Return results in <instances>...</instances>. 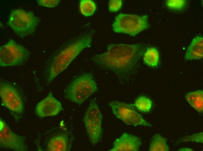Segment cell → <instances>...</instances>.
<instances>
[{"label": "cell", "instance_id": "6da1fadb", "mask_svg": "<svg viewBox=\"0 0 203 151\" xmlns=\"http://www.w3.org/2000/svg\"><path fill=\"white\" fill-rule=\"evenodd\" d=\"M145 48L141 44H112L108 45L106 52L95 55L91 59L101 69L114 73L121 83L126 84L136 73Z\"/></svg>", "mask_w": 203, "mask_h": 151}, {"label": "cell", "instance_id": "7a4b0ae2", "mask_svg": "<svg viewBox=\"0 0 203 151\" xmlns=\"http://www.w3.org/2000/svg\"><path fill=\"white\" fill-rule=\"evenodd\" d=\"M92 33L85 31L64 42L48 58L45 66V80L50 84L84 48L91 45Z\"/></svg>", "mask_w": 203, "mask_h": 151}, {"label": "cell", "instance_id": "3957f363", "mask_svg": "<svg viewBox=\"0 0 203 151\" xmlns=\"http://www.w3.org/2000/svg\"><path fill=\"white\" fill-rule=\"evenodd\" d=\"M97 90L92 74L85 73L73 80L67 85L64 91L65 97L73 103L80 104Z\"/></svg>", "mask_w": 203, "mask_h": 151}, {"label": "cell", "instance_id": "277c9868", "mask_svg": "<svg viewBox=\"0 0 203 151\" xmlns=\"http://www.w3.org/2000/svg\"><path fill=\"white\" fill-rule=\"evenodd\" d=\"M40 21L32 12L18 9L12 10L7 24L21 38L33 34Z\"/></svg>", "mask_w": 203, "mask_h": 151}, {"label": "cell", "instance_id": "5b68a950", "mask_svg": "<svg viewBox=\"0 0 203 151\" xmlns=\"http://www.w3.org/2000/svg\"><path fill=\"white\" fill-rule=\"evenodd\" d=\"M30 56L29 51L10 39L0 48V65L1 67L19 66L24 64Z\"/></svg>", "mask_w": 203, "mask_h": 151}, {"label": "cell", "instance_id": "8992f818", "mask_svg": "<svg viewBox=\"0 0 203 151\" xmlns=\"http://www.w3.org/2000/svg\"><path fill=\"white\" fill-rule=\"evenodd\" d=\"M149 26L148 16L120 14L116 16L112 26L116 33L135 36Z\"/></svg>", "mask_w": 203, "mask_h": 151}, {"label": "cell", "instance_id": "52a82bcc", "mask_svg": "<svg viewBox=\"0 0 203 151\" xmlns=\"http://www.w3.org/2000/svg\"><path fill=\"white\" fill-rule=\"evenodd\" d=\"M102 116L95 98L92 99L85 114L83 121L89 140L95 145L101 140Z\"/></svg>", "mask_w": 203, "mask_h": 151}, {"label": "cell", "instance_id": "ba28073f", "mask_svg": "<svg viewBox=\"0 0 203 151\" xmlns=\"http://www.w3.org/2000/svg\"><path fill=\"white\" fill-rule=\"evenodd\" d=\"M113 114L128 125H142L151 127L152 125L144 120L136 111L132 104L117 101L110 102Z\"/></svg>", "mask_w": 203, "mask_h": 151}, {"label": "cell", "instance_id": "9c48e42d", "mask_svg": "<svg viewBox=\"0 0 203 151\" xmlns=\"http://www.w3.org/2000/svg\"><path fill=\"white\" fill-rule=\"evenodd\" d=\"M0 95L3 105L16 113H21L24 105L22 99L15 88L11 84L1 82L0 85Z\"/></svg>", "mask_w": 203, "mask_h": 151}, {"label": "cell", "instance_id": "30bf717a", "mask_svg": "<svg viewBox=\"0 0 203 151\" xmlns=\"http://www.w3.org/2000/svg\"><path fill=\"white\" fill-rule=\"evenodd\" d=\"M0 143L1 147L17 151H25L24 139L12 131L1 118Z\"/></svg>", "mask_w": 203, "mask_h": 151}, {"label": "cell", "instance_id": "8fae6325", "mask_svg": "<svg viewBox=\"0 0 203 151\" xmlns=\"http://www.w3.org/2000/svg\"><path fill=\"white\" fill-rule=\"evenodd\" d=\"M62 110L60 102L53 96L50 91L48 95L37 105L36 114L40 117L56 115Z\"/></svg>", "mask_w": 203, "mask_h": 151}, {"label": "cell", "instance_id": "7c38bea8", "mask_svg": "<svg viewBox=\"0 0 203 151\" xmlns=\"http://www.w3.org/2000/svg\"><path fill=\"white\" fill-rule=\"evenodd\" d=\"M141 144V141L139 137L125 132L115 140L113 148L109 151H137Z\"/></svg>", "mask_w": 203, "mask_h": 151}, {"label": "cell", "instance_id": "4fadbf2b", "mask_svg": "<svg viewBox=\"0 0 203 151\" xmlns=\"http://www.w3.org/2000/svg\"><path fill=\"white\" fill-rule=\"evenodd\" d=\"M203 57V38L201 36L195 37L188 47L185 56L186 60L200 59Z\"/></svg>", "mask_w": 203, "mask_h": 151}, {"label": "cell", "instance_id": "5bb4252c", "mask_svg": "<svg viewBox=\"0 0 203 151\" xmlns=\"http://www.w3.org/2000/svg\"><path fill=\"white\" fill-rule=\"evenodd\" d=\"M47 147L48 151H67L69 148L66 136L59 134L53 137L48 142Z\"/></svg>", "mask_w": 203, "mask_h": 151}, {"label": "cell", "instance_id": "9a60e30c", "mask_svg": "<svg viewBox=\"0 0 203 151\" xmlns=\"http://www.w3.org/2000/svg\"><path fill=\"white\" fill-rule=\"evenodd\" d=\"M186 99L190 105L197 111L202 113L203 111V91L202 90L190 92L186 95Z\"/></svg>", "mask_w": 203, "mask_h": 151}, {"label": "cell", "instance_id": "2e32d148", "mask_svg": "<svg viewBox=\"0 0 203 151\" xmlns=\"http://www.w3.org/2000/svg\"><path fill=\"white\" fill-rule=\"evenodd\" d=\"M167 139L160 134L157 133L152 137L150 144V151H168L169 148Z\"/></svg>", "mask_w": 203, "mask_h": 151}, {"label": "cell", "instance_id": "e0dca14e", "mask_svg": "<svg viewBox=\"0 0 203 151\" xmlns=\"http://www.w3.org/2000/svg\"><path fill=\"white\" fill-rule=\"evenodd\" d=\"M145 63L148 66L154 67L157 65L159 61V53L158 50L155 47L148 48L144 55Z\"/></svg>", "mask_w": 203, "mask_h": 151}, {"label": "cell", "instance_id": "ac0fdd59", "mask_svg": "<svg viewBox=\"0 0 203 151\" xmlns=\"http://www.w3.org/2000/svg\"><path fill=\"white\" fill-rule=\"evenodd\" d=\"M80 9L81 13L85 16L92 15L95 11V3L90 0H82L80 3Z\"/></svg>", "mask_w": 203, "mask_h": 151}, {"label": "cell", "instance_id": "d6986e66", "mask_svg": "<svg viewBox=\"0 0 203 151\" xmlns=\"http://www.w3.org/2000/svg\"><path fill=\"white\" fill-rule=\"evenodd\" d=\"M134 106L140 111L143 112H149L151 108L152 102L148 98L140 96L136 100Z\"/></svg>", "mask_w": 203, "mask_h": 151}, {"label": "cell", "instance_id": "ffe728a7", "mask_svg": "<svg viewBox=\"0 0 203 151\" xmlns=\"http://www.w3.org/2000/svg\"><path fill=\"white\" fill-rule=\"evenodd\" d=\"M203 132L195 133L189 136H185L180 138L177 141L178 143L193 141L203 143Z\"/></svg>", "mask_w": 203, "mask_h": 151}, {"label": "cell", "instance_id": "44dd1931", "mask_svg": "<svg viewBox=\"0 0 203 151\" xmlns=\"http://www.w3.org/2000/svg\"><path fill=\"white\" fill-rule=\"evenodd\" d=\"M186 1L185 0H167L166 4L170 8L174 10H180L183 9L185 6Z\"/></svg>", "mask_w": 203, "mask_h": 151}, {"label": "cell", "instance_id": "7402d4cb", "mask_svg": "<svg viewBox=\"0 0 203 151\" xmlns=\"http://www.w3.org/2000/svg\"><path fill=\"white\" fill-rule=\"evenodd\" d=\"M60 1L59 0H38L37 2L40 6L53 8L57 6Z\"/></svg>", "mask_w": 203, "mask_h": 151}, {"label": "cell", "instance_id": "603a6c76", "mask_svg": "<svg viewBox=\"0 0 203 151\" xmlns=\"http://www.w3.org/2000/svg\"><path fill=\"white\" fill-rule=\"evenodd\" d=\"M122 6L121 0H110L109 3V9L111 12H116Z\"/></svg>", "mask_w": 203, "mask_h": 151}, {"label": "cell", "instance_id": "cb8c5ba5", "mask_svg": "<svg viewBox=\"0 0 203 151\" xmlns=\"http://www.w3.org/2000/svg\"><path fill=\"white\" fill-rule=\"evenodd\" d=\"M178 151H193V150L190 148H181L178 150Z\"/></svg>", "mask_w": 203, "mask_h": 151}]
</instances>
